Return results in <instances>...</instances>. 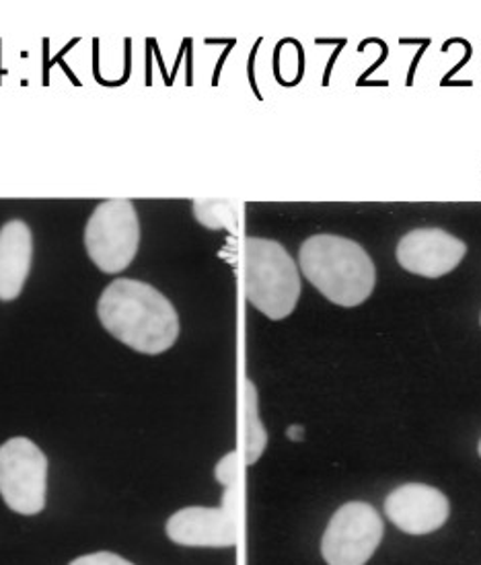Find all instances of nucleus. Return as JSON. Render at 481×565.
<instances>
[{
  "mask_svg": "<svg viewBox=\"0 0 481 565\" xmlns=\"http://www.w3.org/2000/svg\"><path fill=\"white\" fill-rule=\"evenodd\" d=\"M101 326L138 354L159 356L180 338V315L151 284L118 278L97 302Z\"/></svg>",
  "mask_w": 481,
  "mask_h": 565,
  "instance_id": "1",
  "label": "nucleus"
},
{
  "mask_svg": "<svg viewBox=\"0 0 481 565\" xmlns=\"http://www.w3.org/2000/svg\"><path fill=\"white\" fill-rule=\"evenodd\" d=\"M299 264L304 278L333 305L359 307L375 290V264L356 241L313 235L302 243Z\"/></svg>",
  "mask_w": 481,
  "mask_h": 565,
  "instance_id": "2",
  "label": "nucleus"
},
{
  "mask_svg": "<svg viewBox=\"0 0 481 565\" xmlns=\"http://www.w3.org/2000/svg\"><path fill=\"white\" fill-rule=\"evenodd\" d=\"M243 278L247 300L271 321H282L301 298V274L285 245L252 237L243 245Z\"/></svg>",
  "mask_w": 481,
  "mask_h": 565,
  "instance_id": "3",
  "label": "nucleus"
},
{
  "mask_svg": "<svg viewBox=\"0 0 481 565\" xmlns=\"http://www.w3.org/2000/svg\"><path fill=\"white\" fill-rule=\"evenodd\" d=\"M140 223L130 200H107L90 214L85 247L90 262L104 274H120L135 262Z\"/></svg>",
  "mask_w": 481,
  "mask_h": 565,
  "instance_id": "4",
  "label": "nucleus"
},
{
  "mask_svg": "<svg viewBox=\"0 0 481 565\" xmlns=\"http://www.w3.org/2000/svg\"><path fill=\"white\" fill-rule=\"evenodd\" d=\"M47 457L25 436L0 447V495L21 516H35L45 508Z\"/></svg>",
  "mask_w": 481,
  "mask_h": 565,
  "instance_id": "5",
  "label": "nucleus"
},
{
  "mask_svg": "<svg viewBox=\"0 0 481 565\" xmlns=\"http://www.w3.org/2000/svg\"><path fill=\"white\" fill-rule=\"evenodd\" d=\"M385 535L383 519L366 502H348L325 529L321 555L328 565H364Z\"/></svg>",
  "mask_w": 481,
  "mask_h": 565,
  "instance_id": "6",
  "label": "nucleus"
},
{
  "mask_svg": "<svg viewBox=\"0 0 481 565\" xmlns=\"http://www.w3.org/2000/svg\"><path fill=\"white\" fill-rule=\"evenodd\" d=\"M169 541L181 547H235L237 545V486L225 488L223 507L178 510L165 524Z\"/></svg>",
  "mask_w": 481,
  "mask_h": 565,
  "instance_id": "7",
  "label": "nucleus"
},
{
  "mask_svg": "<svg viewBox=\"0 0 481 565\" xmlns=\"http://www.w3.org/2000/svg\"><path fill=\"white\" fill-rule=\"evenodd\" d=\"M467 255V245L442 228H416L397 245L399 266L424 278L451 274Z\"/></svg>",
  "mask_w": 481,
  "mask_h": 565,
  "instance_id": "8",
  "label": "nucleus"
},
{
  "mask_svg": "<svg viewBox=\"0 0 481 565\" xmlns=\"http://www.w3.org/2000/svg\"><path fill=\"white\" fill-rule=\"evenodd\" d=\"M385 514L407 535H430L445 526L451 514L449 498L426 483H406L389 493Z\"/></svg>",
  "mask_w": 481,
  "mask_h": 565,
  "instance_id": "9",
  "label": "nucleus"
},
{
  "mask_svg": "<svg viewBox=\"0 0 481 565\" xmlns=\"http://www.w3.org/2000/svg\"><path fill=\"white\" fill-rule=\"evenodd\" d=\"M33 259L31 228L23 221H9L0 228V300H15L30 276Z\"/></svg>",
  "mask_w": 481,
  "mask_h": 565,
  "instance_id": "10",
  "label": "nucleus"
},
{
  "mask_svg": "<svg viewBox=\"0 0 481 565\" xmlns=\"http://www.w3.org/2000/svg\"><path fill=\"white\" fill-rule=\"evenodd\" d=\"M268 447V431L259 417L257 388L252 381L245 383V462L256 465Z\"/></svg>",
  "mask_w": 481,
  "mask_h": 565,
  "instance_id": "11",
  "label": "nucleus"
},
{
  "mask_svg": "<svg viewBox=\"0 0 481 565\" xmlns=\"http://www.w3.org/2000/svg\"><path fill=\"white\" fill-rule=\"evenodd\" d=\"M194 214L197 223L209 228H228L237 231L239 223V204L231 200H196L194 202Z\"/></svg>",
  "mask_w": 481,
  "mask_h": 565,
  "instance_id": "12",
  "label": "nucleus"
},
{
  "mask_svg": "<svg viewBox=\"0 0 481 565\" xmlns=\"http://www.w3.org/2000/svg\"><path fill=\"white\" fill-rule=\"evenodd\" d=\"M237 465H239V457L237 452H228L226 457H223L216 469H214V477L218 483H223L225 488H233L237 486Z\"/></svg>",
  "mask_w": 481,
  "mask_h": 565,
  "instance_id": "13",
  "label": "nucleus"
},
{
  "mask_svg": "<svg viewBox=\"0 0 481 565\" xmlns=\"http://www.w3.org/2000/svg\"><path fill=\"white\" fill-rule=\"evenodd\" d=\"M68 565H135L128 559H124L118 553L111 551H97V553H89V555H81L76 557L75 562Z\"/></svg>",
  "mask_w": 481,
  "mask_h": 565,
  "instance_id": "14",
  "label": "nucleus"
},
{
  "mask_svg": "<svg viewBox=\"0 0 481 565\" xmlns=\"http://www.w3.org/2000/svg\"><path fill=\"white\" fill-rule=\"evenodd\" d=\"M480 457H481V440H480Z\"/></svg>",
  "mask_w": 481,
  "mask_h": 565,
  "instance_id": "15",
  "label": "nucleus"
}]
</instances>
